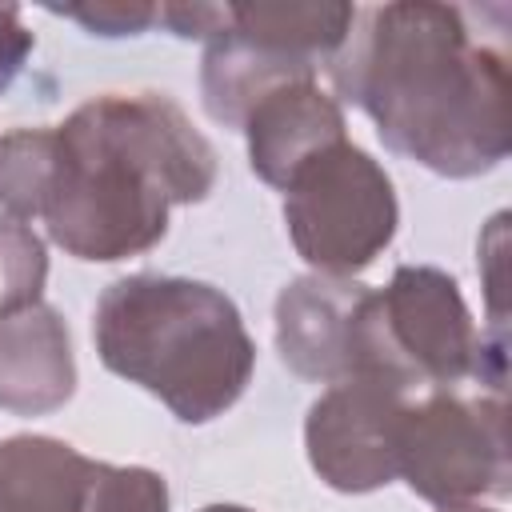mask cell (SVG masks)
<instances>
[{
    "mask_svg": "<svg viewBox=\"0 0 512 512\" xmlns=\"http://www.w3.org/2000/svg\"><path fill=\"white\" fill-rule=\"evenodd\" d=\"M328 72L384 148L436 176H484L508 156V56L472 32L464 8L400 0L356 12Z\"/></svg>",
    "mask_w": 512,
    "mask_h": 512,
    "instance_id": "1",
    "label": "cell"
},
{
    "mask_svg": "<svg viewBox=\"0 0 512 512\" xmlns=\"http://www.w3.org/2000/svg\"><path fill=\"white\" fill-rule=\"evenodd\" d=\"M40 220L68 256L112 264L156 248L176 204L216 188V148L164 92H104L52 128Z\"/></svg>",
    "mask_w": 512,
    "mask_h": 512,
    "instance_id": "2",
    "label": "cell"
},
{
    "mask_svg": "<svg viewBox=\"0 0 512 512\" xmlns=\"http://www.w3.org/2000/svg\"><path fill=\"white\" fill-rule=\"evenodd\" d=\"M92 340L108 372L152 392L184 424L224 416L256 368L240 308L216 284L188 276L112 280L96 300Z\"/></svg>",
    "mask_w": 512,
    "mask_h": 512,
    "instance_id": "3",
    "label": "cell"
},
{
    "mask_svg": "<svg viewBox=\"0 0 512 512\" xmlns=\"http://www.w3.org/2000/svg\"><path fill=\"white\" fill-rule=\"evenodd\" d=\"M356 376L404 392L484 380L504 396V340L476 332L460 284L432 264H400L388 288L368 292L356 336Z\"/></svg>",
    "mask_w": 512,
    "mask_h": 512,
    "instance_id": "4",
    "label": "cell"
},
{
    "mask_svg": "<svg viewBox=\"0 0 512 512\" xmlns=\"http://www.w3.org/2000/svg\"><path fill=\"white\" fill-rule=\"evenodd\" d=\"M352 24V4H224V20L200 60L208 116L240 132L248 108L264 92L288 80H316L344 48Z\"/></svg>",
    "mask_w": 512,
    "mask_h": 512,
    "instance_id": "5",
    "label": "cell"
},
{
    "mask_svg": "<svg viewBox=\"0 0 512 512\" xmlns=\"http://www.w3.org/2000/svg\"><path fill=\"white\" fill-rule=\"evenodd\" d=\"M396 480L436 508L508 496L512 464L504 396L460 388L408 396L396 428Z\"/></svg>",
    "mask_w": 512,
    "mask_h": 512,
    "instance_id": "6",
    "label": "cell"
},
{
    "mask_svg": "<svg viewBox=\"0 0 512 512\" xmlns=\"http://www.w3.org/2000/svg\"><path fill=\"white\" fill-rule=\"evenodd\" d=\"M396 192L388 172L356 144L316 152L284 184V224L304 264L324 276L364 272L396 236Z\"/></svg>",
    "mask_w": 512,
    "mask_h": 512,
    "instance_id": "7",
    "label": "cell"
},
{
    "mask_svg": "<svg viewBox=\"0 0 512 512\" xmlns=\"http://www.w3.org/2000/svg\"><path fill=\"white\" fill-rule=\"evenodd\" d=\"M408 396L412 392L376 376H348L328 384L304 420V448L316 476L348 496L392 484L396 428Z\"/></svg>",
    "mask_w": 512,
    "mask_h": 512,
    "instance_id": "8",
    "label": "cell"
},
{
    "mask_svg": "<svg viewBox=\"0 0 512 512\" xmlns=\"http://www.w3.org/2000/svg\"><path fill=\"white\" fill-rule=\"evenodd\" d=\"M372 288L352 276H300L276 296V352L280 360L316 384H340L356 376L360 312Z\"/></svg>",
    "mask_w": 512,
    "mask_h": 512,
    "instance_id": "9",
    "label": "cell"
},
{
    "mask_svg": "<svg viewBox=\"0 0 512 512\" xmlns=\"http://www.w3.org/2000/svg\"><path fill=\"white\" fill-rule=\"evenodd\" d=\"M240 132L248 140L252 172L280 192L316 152L348 140L340 100L328 96L316 80H288L264 92L248 108Z\"/></svg>",
    "mask_w": 512,
    "mask_h": 512,
    "instance_id": "10",
    "label": "cell"
},
{
    "mask_svg": "<svg viewBox=\"0 0 512 512\" xmlns=\"http://www.w3.org/2000/svg\"><path fill=\"white\" fill-rule=\"evenodd\" d=\"M72 392L76 356L64 316L44 300L0 316V408L12 416H48Z\"/></svg>",
    "mask_w": 512,
    "mask_h": 512,
    "instance_id": "11",
    "label": "cell"
},
{
    "mask_svg": "<svg viewBox=\"0 0 512 512\" xmlns=\"http://www.w3.org/2000/svg\"><path fill=\"white\" fill-rule=\"evenodd\" d=\"M96 464L56 436H8L0 440V512H84Z\"/></svg>",
    "mask_w": 512,
    "mask_h": 512,
    "instance_id": "12",
    "label": "cell"
},
{
    "mask_svg": "<svg viewBox=\"0 0 512 512\" xmlns=\"http://www.w3.org/2000/svg\"><path fill=\"white\" fill-rule=\"evenodd\" d=\"M52 128H12L0 136V208L12 220H36L52 176Z\"/></svg>",
    "mask_w": 512,
    "mask_h": 512,
    "instance_id": "13",
    "label": "cell"
},
{
    "mask_svg": "<svg viewBox=\"0 0 512 512\" xmlns=\"http://www.w3.org/2000/svg\"><path fill=\"white\" fill-rule=\"evenodd\" d=\"M84 512H168V484L140 464H96Z\"/></svg>",
    "mask_w": 512,
    "mask_h": 512,
    "instance_id": "14",
    "label": "cell"
},
{
    "mask_svg": "<svg viewBox=\"0 0 512 512\" xmlns=\"http://www.w3.org/2000/svg\"><path fill=\"white\" fill-rule=\"evenodd\" d=\"M48 12L76 20L92 36H140L156 24V4L148 0H96V4H48Z\"/></svg>",
    "mask_w": 512,
    "mask_h": 512,
    "instance_id": "15",
    "label": "cell"
},
{
    "mask_svg": "<svg viewBox=\"0 0 512 512\" xmlns=\"http://www.w3.org/2000/svg\"><path fill=\"white\" fill-rule=\"evenodd\" d=\"M32 48H36V40H32L20 8L16 4H0V92L20 76V68L32 56Z\"/></svg>",
    "mask_w": 512,
    "mask_h": 512,
    "instance_id": "16",
    "label": "cell"
},
{
    "mask_svg": "<svg viewBox=\"0 0 512 512\" xmlns=\"http://www.w3.org/2000/svg\"><path fill=\"white\" fill-rule=\"evenodd\" d=\"M440 512H496V508H484V504L476 500V504H444Z\"/></svg>",
    "mask_w": 512,
    "mask_h": 512,
    "instance_id": "17",
    "label": "cell"
},
{
    "mask_svg": "<svg viewBox=\"0 0 512 512\" xmlns=\"http://www.w3.org/2000/svg\"><path fill=\"white\" fill-rule=\"evenodd\" d=\"M200 512H252V508H244V504H208Z\"/></svg>",
    "mask_w": 512,
    "mask_h": 512,
    "instance_id": "18",
    "label": "cell"
}]
</instances>
